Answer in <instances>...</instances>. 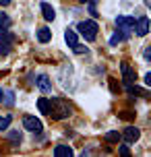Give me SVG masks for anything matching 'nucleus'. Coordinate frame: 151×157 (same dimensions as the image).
I'll return each mask as SVG.
<instances>
[{
  "mask_svg": "<svg viewBox=\"0 0 151 157\" xmlns=\"http://www.w3.org/2000/svg\"><path fill=\"white\" fill-rule=\"evenodd\" d=\"M37 110H40L44 116H48V97H40V99H37Z\"/></svg>",
  "mask_w": 151,
  "mask_h": 157,
  "instance_id": "16",
  "label": "nucleus"
},
{
  "mask_svg": "<svg viewBox=\"0 0 151 157\" xmlns=\"http://www.w3.org/2000/svg\"><path fill=\"white\" fill-rule=\"evenodd\" d=\"M126 91H128V93H133V95L137 93V95H141V97H149V93H147L145 89H139V87H133V85H128Z\"/></svg>",
  "mask_w": 151,
  "mask_h": 157,
  "instance_id": "20",
  "label": "nucleus"
},
{
  "mask_svg": "<svg viewBox=\"0 0 151 157\" xmlns=\"http://www.w3.org/2000/svg\"><path fill=\"white\" fill-rule=\"evenodd\" d=\"M151 58V48H147V50H145V60H149Z\"/></svg>",
  "mask_w": 151,
  "mask_h": 157,
  "instance_id": "26",
  "label": "nucleus"
},
{
  "mask_svg": "<svg viewBox=\"0 0 151 157\" xmlns=\"http://www.w3.org/2000/svg\"><path fill=\"white\" fill-rule=\"evenodd\" d=\"M133 31H135L139 37H145V35L149 33V17H141V19H137L135 29H133Z\"/></svg>",
  "mask_w": 151,
  "mask_h": 157,
  "instance_id": "8",
  "label": "nucleus"
},
{
  "mask_svg": "<svg viewBox=\"0 0 151 157\" xmlns=\"http://www.w3.org/2000/svg\"><path fill=\"white\" fill-rule=\"evenodd\" d=\"M120 72H122V83L124 85H135V81H137V75H135V71L130 68V64L128 62H122L120 64Z\"/></svg>",
  "mask_w": 151,
  "mask_h": 157,
  "instance_id": "6",
  "label": "nucleus"
},
{
  "mask_svg": "<svg viewBox=\"0 0 151 157\" xmlns=\"http://www.w3.org/2000/svg\"><path fill=\"white\" fill-rule=\"evenodd\" d=\"M50 39H52V29L40 27V29H37V41H40V44H48Z\"/></svg>",
  "mask_w": 151,
  "mask_h": 157,
  "instance_id": "13",
  "label": "nucleus"
},
{
  "mask_svg": "<svg viewBox=\"0 0 151 157\" xmlns=\"http://www.w3.org/2000/svg\"><path fill=\"white\" fill-rule=\"evenodd\" d=\"M77 29L87 41H95L97 31H99V25L95 23V19H85V21H79L77 23Z\"/></svg>",
  "mask_w": 151,
  "mask_h": 157,
  "instance_id": "2",
  "label": "nucleus"
},
{
  "mask_svg": "<svg viewBox=\"0 0 151 157\" xmlns=\"http://www.w3.org/2000/svg\"><path fill=\"white\" fill-rule=\"evenodd\" d=\"M72 114V105L64 97H50L48 99V116L52 120H64Z\"/></svg>",
  "mask_w": 151,
  "mask_h": 157,
  "instance_id": "1",
  "label": "nucleus"
},
{
  "mask_svg": "<svg viewBox=\"0 0 151 157\" xmlns=\"http://www.w3.org/2000/svg\"><path fill=\"white\" fill-rule=\"evenodd\" d=\"M8 139H10V143H13V145H21V141H23V134L19 132V130H10Z\"/></svg>",
  "mask_w": 151,
  "mask_h": 157,
  "instance_id": "17",
  "label": "nucleus"
},
{
  "mask_svg": "<svg viewBox=\"0 0 151 157\" xmlns=\"http://www.w3.org/2000/svg\"><path fill=\"white\" fill-rule=\"evenodd\" d=\"M40 8H41V15H44V19H46L48 23L56 19V10H54V6H52L50 2H41Z\"/></svg>",
  "mask_w": 151,
  "mask_h": 157,
  "instance_id": "10",
  "label": "nucleus"
},
{
  "mask_svg": "<svg viewBox=\"0 0 151 157\" xmlns=\"http://www.w3.org/2000/svg\"><path fill=\"white\" fill-rule=\"evenodd\" d=\"M124 39H126V37H124V35H122V33L116 29V31H114V35L110 37V46H118L120 41H124Z\"/></svg>",
  "mask_w": 151,
  "mask_h": 157,
  "instance_id": "19",
  "label": "nucleus"
},
{
  "mask_svg": "<svg viewBox=\"0 0 151 157\" xmlns=\"http://www.w3.org/2000/svg\"><path fill=\"white\" fill-rule=\"evenodd\" d=\"M120 136H122V139H124L128 145H133L135 141H139V136H141V130H139L137 126H126V128H124V132L120 134Z\"/></svg>",
  "mask_w": 151,
  "mask_h": 157,
  "instance_id": "7",
  "label": "nucleus"
},
{
  "mask_svg": "<svg viewBox=\"0 0 151 157\" xmlns=\"http://www.w3.org/2000/svg\"><path fill=\"white\" fill-rule=\"evenodd\" d=\"M10 4V0H0V6H8Z\"/></svg>",
  "mask_w": 151,
  "mask_h": 157,
  "instance_id": "27",
  "label": "nucleus"
},
{
  "mask_svg": "<svg viewBox=\"0 0 151 157\" xmlns=\"http://www.w3.org/2000/svg\"><path fill=\"white\" fill-rule=\"evenodd\" d=\"M135 23H137V19L135 17H126V15H120L116 17V29H118L124 37H130L133 35V29H135Z\"/></svg>",
  "mask_w": 151,
  "mask_h": 157,
  "instance_id": "3",
  "label": "nucleus"
},
{
  "mask_svg": "<svg viewBox=\"0 0 151 157\" xmlns=\"http://www.w3.org/2000/svg\"><path fill=\"white\" fill-rule=\"evenodd\" d=\"M13 44H15V33L10 31V29H4V31H0V54H2V56L10 54V50H13Z\"/></svg>",
  "mask_w": 151,
  "mask_h": 157,
  "instance_id": "4",
  "label": "nucleus"
},
{
  "mask_svg": "<svg viewBox=\"0 0 151 157\" xmlns=\"http://www.w3.org/2000/svg\"><path fill=\"white\" fill-rule=\"evenodd\" d=\"M35 85H37V89H40L41 93H50V91H52V78H50L48 75H37Z\"/></svg>",
  "mask_w": 151,
  "mask_h": 157,
  "instance_id": "9",
  "label": "nucleus"
},
{
  "mask_svg": "<svg viewBox=\"0 0 151 157\" xmlns=\"http://www.w3.org/2000/svg\"><path fill=\"white\" fill-rule=\"evenodd\" d=\"M23 128L25 130H29V132H41V128H44V124H41L40 118L35 116H23Z\"/></svg>",
  "mask_w": 151,
  "mask_h": 157,
  "instance_id": "5",
  "label": "nucleus"
},
{
  "mask_svg": "<svg viewBox=\"0 0 151 157\" xmlns=\"http://www.w3.org/2000/svg\"><path fill=\"white\" fill-rule=\"evenodd\" d=\"M118 153H120V155H124V157H130V149H128L126 145H120V147H118Z\"/></svg>",
  "mask_w": 151,
  "mask_h": 157,
  "instance_id": "23",
  "label": "nucleus"
},
{
  "mask_svg": "<svg viewBox=\"0 0 151 157\" xmlns=\"http://www.w3.org/2000/svg\"><path fill=\"white\" fill-rule=\"evenodd\" d=\"M54 155L56 157H72L75 151H72L71 145H58V147H54Z\"/></svg>",
  "mask_w": 151,
  "mask_h": 157,
  "instance_id": "11",
  "label": "nucleus"
},
{
  "mask_svg": "<svg viewBox=\"0 0 151 157\" xmlns=\"http://www.w3.org/2000/svg\"><path fill=\"white\" fill-rule=\"evenodd\" d=\"M2 95H4V99H2V101H4V105H8V108H10V105L15 103V93H13V91H6V93H2Z\"/></svg>",
  "mask_w": 151,
  "mask_h": 157,
  "instance_id": "21",
  "label": "nucleus"
},
{
  "mask_svg": "<svg viewBox=\"0 0 151 157\" xmlns=\"http://www.w3.org/2000/svg\"><path fill=\"white\" fill-rule=\"evenodd\" d=\"M120 139H122V136H120L118 130H110V132L103 134V141H106V143H118Z\"/></svg>",
  "mask_w": 151,
  "mask_h": 157,
  "instance_id": "15",
  "label": "nucleus"
},
{
  "mask_svg": "<svg viewBox=\"0 0 151 157\" xmlns=\"http://www.w3.org/2000/svg\"><path fill=\"white\" fill-rule=\"evenodd\" d=\"M0 101H2V89H0Z\"/></svg>",
  "mask_w": 151,
  "mask_h": 157,
  "instance_id": "28",
  "label": "nucleus"
},
{
  "mask_svg": "<svg viewBox=\"0 0 151 157\" xmlns=\"http://www.w3.org/2000/svg\"><path fill=\"white\" fill-rule=\"evenodd\" d=\"M145 85H151V72L145 75Z\"/></svg>",
  "mask_w": 151,
  "mask_h": 157,
  "instance_id": "25",
  "label": "nucleus"
},
{
  "mask_svg": "<svg viewBox=\"0 0 151 157\" xmlns=\"http://www.w3.org/2000/svg\"><path fill=\"white\" fill-rule=\"evenodd\" d=\"M10 25H13L10 17H8L6 13H2V10H0V31H4V29H10Z\"/></svg>",
  "mask_w": 151,
  "mask_h": 157,
  "instance_id": "14",
  "label": "nucleus"
},
{
  "mask_svg": "<svg viewBox=\"0 0 151 157\" xmlns=\"http://www.w3.org/2000/svg\"><path fill=\"white\" fill-rule=\"evenodd\" d=\"M95 4H97V0H89V13H91V17H99Z\"/></svg>",
  "mask_w": 151,
  "mask_h": 157,
  "instance_id": "22",
  "label": "nucleus"
},
{
  "mask_svg": "<svg viewBox=\"0 0 151 157\" xmlns=\"http://www.w3.org/2000/svg\"><path fill=\"white\" fill-rule=\"evenodd\" d=\"M10 122H13V116H10V114L0 116V132H2V130H6L8 126H10Z\"/></svg>",
  "mask_w": 151,
  "mask_h": 157,
  "instance_id": "18",
  "label": "nucleus"
},
{
  "mask_svg": "<svg viewBox=\"0 0 151 157\" xmlns=\"http://www.w3.org/2000/svg\"><path fill=\"white\" fill-rule=\"evenodd\" d=\"M64 41H66V46L71 48H75L77 46V44H79V37H77V31H75V29H66V31H64Z\"/></svg>",
  "mask_w": 151,
  "mask_h": 157,
  "instance_id": "12",
  "label": "nucleus"
},
{
  "mask_svg": "<svg viewBox=\"0 0 151 157\" xmlns=\"http://www.w3.org/2000/svg\"><path fill=\"white\" fill-rule=\"evenodd\" d=\"M72 52H75V54H85V52H87V46H81V44H77V46L72 48Z\"/></svg>",
  "mask_w": 151,
  "mask_h": 157,
  "instance_id": "24",
  "label": "nucleus"
}]
</instances>
